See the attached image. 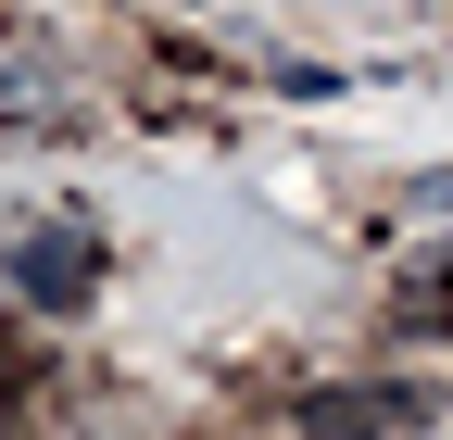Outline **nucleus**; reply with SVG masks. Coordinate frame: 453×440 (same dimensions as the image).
<instances>
[{
    "instance_id": "obj_1",
    "label": "nucleus",
    "mask_w": 453,
    "mask_h": 440,
    "mask_svg": "<svg viewBox=\"0 0 453 440\" xmlns=\"http://www.w3.org/2000/svg\"><path fill=\"white\" fill-rule=\"evenodd\" d=\"M390 428H428V391H390V377H365V391H303V440H390Z\"/></svg>"
},
{
    "instance_id": "obj_2",
    "label": "nucleus",
    "mask_w": 453,
    "mask_h": 440,
    "mask_svg": "<svg viewBox=\"0 0 453 440\" xmlns=\"http://www.w3.org/2000/svg\"><path fill=\"white\" fill-rule=\"evenodd\" d=\"M13 290H26V302H50V315L88 302V239H26V252H13Z\"/></svg>"
}]
</instances>
